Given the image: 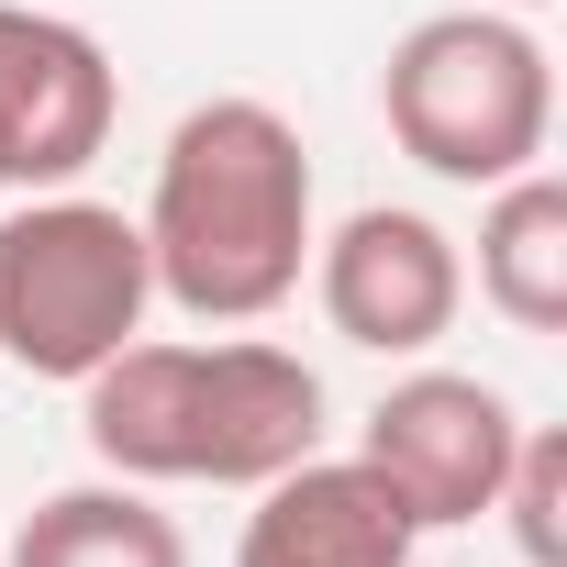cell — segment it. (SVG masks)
<instances>
[{"mask_svg":"<svg viewBox=\"0 0 567 567\" xmlns=\"http://www.w3.org/2000/svg\"><path fill=\"white\" fill-rule=\"evenodd\" d=\"M489 512L512 523L523 567H567V434L523 423V445H512V467H501V501H489Z\"/></svg>","mask_w":567,"mask_h":567,"instance_id":"obj_11","label":"cell"},{"mask_svg":"<svg viewBox=\"0 0 567 567\" xmlns=\"http://www.w3.org/2000/svg\"><path fill=\"white\" fill-rule=\"evenodd\" d=\"M379 123L423 178L456 189H501L523 167H545L556 145V56L534 45L523 12H434L390 45L379 68Z\"/></svg>","mask_w":567,"mask_h":567,"instance_id":"obj_3","label":"cell"},{"mask_svg":"<svg viewBox=\"0 0 567 567\" xmlns=\"http://www.w3.org/2000/svg\"><path fill=\"white\" fill-rule=\"evenodd\" d=\"M145 267L156 301L189 323H267L312 278V156L278 101H189L156 145L145 189Z\"/></svg>","mask_w":567,"mask_h":567,"instance_id":"obj_1","label":"cell"},{"mask_svg":"<svg viewBox=\"0 0 567 567\" xmlns=\"http://www.w3.org/2000/svg\"><path fill=\"white\" fill-rule=\"evenodd\" d=\"M478 301L512 334H567V178L523 167L478 212Z\"/></svg>","mask_w":567,"mask_h":567,"instance_id":"obj_9","label":"cell"},{"mask_svg":"<svg viewBox=\"0 0 567 567\" xmlns=\"http://www.w3.org/2000/svg\"><path fill=\"white\" fill-rule=\"evenodd\" d=\"M79 434L134 489H267L323 445V379L290 346H123L79 379Z\"/></svg>","mask_w":567,"mask_h":567,"instance_id":"obj_2","label":"cell"},{"mask_svg":"<svg viewBox=\"0 0 567 567\" xmlns=\"http://www.w3.org/2000/svg\"><path fill=\"white\" fill-rule=\"evenodd\" d=\"M489 12H545V0H489Z\"/></svg>","mask_w":567,"mask_h":567,"instance_id":"obj_12","label":"cell"},{"mask_svg":"<svg viewBox=\"0 0 567 567\" xmlns=\"http://www.w3.org/2000/svg\"><path fill=\"white\" fill-rule=\"evenodd\" d=\"M512 445H523V412H512L489 379H467V368H412L401 390H379V412H368V434H357V456L401 489V512H412L423 534L478 523V512L501 501Z\"/></svg>","mask_w":567,"mask_h":567,"instance_id":"obj_6","label":"cell"},{"mask_svg":"<svg viewBox=\"0 0 567 567\" xmlns=\"http://www.w3.org/2000/svg\"><path fill=\"white\" fill-rule=\"evenodd\" d=\"M0 567H189V534L134 478H90V489L34 501L12 523V556Z\"/></svg>","mask_w":567,"mask_h":567,"instance_id":"obj_10","label":"cell"},{"mask_svg":"<svg viewBox=\"0 0 567 567\" xmlns=\"http://www.w3.org/2000/svg\"><path fill=\"white\" fill-rule=\"evenodd\" d=\"M156 312L145 223L79 189H34L0 212V368L79 390L101 357H123Z\"/></svg>","mask_w":567,"mask_h":567,"instance_id":"obj_4","label":"cell"},{"mask_svg":"<svg viewBox=\"0 0 567 567\" xmlns=\"http://www.w3.org/2000/svg\"><path fill=\"white\" fill-rule=\"evenodd\" d=\"M423 523L401 512V489L368 467V456H301L278 467L245 512V545L234 567H412Z\"/></svg>","mask_w":567,"mask_h":567,"instance_id":"obj_8","label":"cell"},{"mask_svg":"<svg viewBox=\"0 0 567 567\" xmlns=\"http://www.w3.org/2000/svg\"><path fill=\"white\" fill-rule=\"evenodd\" d=\"M123 79L101 56L90 23L0 0V200L12 189H68L101 145H112Z\"/></svg>","mask_w":567,"mask_h":567,"instance_id":"obj_7","label":"cell"},{"mask_svg":"<svg viewBox=\"0 0 567 567\" xmlns=\"http://www.w3.org/2000/svg\"><path fill=\"white\" fill-rule=\"evenodd\" d=\"M312 290H323V323L368 357H434L467 312V256L434 212H401V200H368L346 212L334 234H312Z\"/></svg>","mask_w":567,"mask_h":567,"instance_id":"obj_5","label":"cell"}]
</instances>
